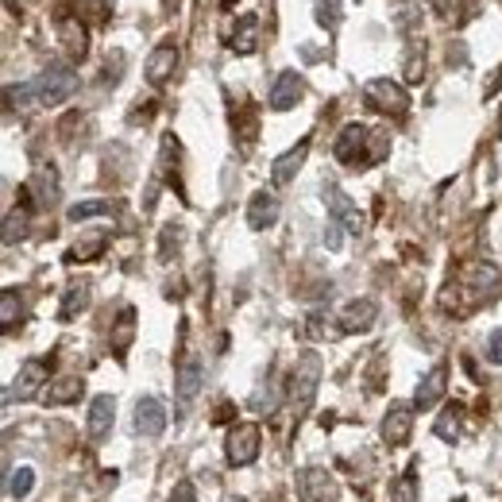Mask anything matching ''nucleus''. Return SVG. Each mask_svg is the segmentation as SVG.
<instances>
[{
  "label": "nucleus",
  "instance_id": "f257e3e1",
  "mask_svg": "<svg viewBox=\"0 0 502 502\" xmlns=\"http://www.w3.org/2000/svg\"><path fill=\"white\" fill-rule=\"evenodd\" d=\"M498 282H502V275H498L495 263H483V260L464 263V267L452 275L449 290L440 294V309H444V313H456V317H468L471 309L487 306V301L498 294Z\"/></svg>",
  "mask_w": 502,
  "mask_h": 502
},
{
  "label": "nucleus",
  "instance_id": "f03ea898",
  "mask_svg": "<svg viewBox=\"0 0 502 502\" xmlns=\"http://www.w3.org/2000/svg\"><path fill=\"white\" fill-rule=\"evenodd\" d=\"M78 90V74L66 62H51L39 78L24 81V85H8V105L12 109H51Z\"/></svg>",
  "mask_w": 502,
  "mask_h": 502
},
{
  "label": "nucleus",
  "instance_id": "7ed1b4c3",
  "mask_svg": "<svg viewBox=\"0 0 502 502\" xmlns=\"http://www.w3.org/2000/svg\"><path fill=\"white\" fill-rule=\"evenodd\" d=\"M333 155L344 166H371L386 155V139L371 132L367 124H344V132L333 143Z\"/></svg>",
  "mask_w": 502,
  "mask_h": 502
},
{
  "label": "nucleus",
  "instance_id": "20e7f679",
  "mask_svg": "<svg viewBox=\"0 0 502 502\" xmlns=\"http://www.w3.org/2000/svg\"><path fill=\"white\" fill-rule=\"evenodd\" d=\"M321 355L317 352H301L298 364L290 371V386H286V406H290V418L301 421L317 398V383H321Z\"/></svg>",
  "mask_w": 502,
  "mask_h": 502
},
{
  "label": "nucleus",
  "instance_id": "39448f33",
  "mask_svg": "<svg viewBox=\"0 0 502 502\" xmlns=\"http://www.w3.org/2000/svg\"><path fill=\"white\" fill-rule=\"evenodd\" d=\"M364 100L375 112H383V117H406L410 112V93L391 78H371L364 85Z\"/></svg>",
  "mask_w": 502,
  "mask_h": 502
},
{
  "label": "nucleus",
  "instance_id": "423d86ee",
  "mask_svg": "<svg viewBox=\"0 0 502 502\" xmlns=\"http://www.w3.org/2000/svg\"><path fill=\"white\" fill-rule=\"evenodd\" d=\"M260 444H263V429H260V421H236V425H232V433H228V444H224L228 464H232V468H248V464H255V456H260Z\"/></svg>",
  "mask_w": 502,
  "mask_h": 502
},
{
  "label": "nucleus",
  "instance_id": "0eeeda50",
  "mask_svg": "<svg viewBox=\"0 0 502 502\" xmlns=\"http://www.w3.org/2000/svg\"><path fill=\"white\" fill-rule=\"evenodd\" d=\"M51 379V364L47 360H27L24 367H20V375L12 379V386L5 391V406H12V402H27V398H35L39 391H47V383Z\"/></svg>",
  "mask_w": 502,
  "mask_h": 502
},
{
  "label": "nucleus",
  "instance_id": "6e6552de",
  "mask_svg": "<svg viewBox=\"0 0 502 502\" xmlns=\"http://www.w3.org/2000/svg\"><path fill=\"white\" fill-rule=\"evenodd\" d=\"M325 205H328V217H333L340 228H348L352 236H364V228H367L364 213L348 194L340 190V185H325Z\"/></svg>",
  "mask_w": 502,
  "mask_h": 502
},
{
  "label": "nucleus",
  "instance_id": "1a4fd4ad",
  "mask_svg": "<svg viewBox=\"0 0 502 502\" xmlns=\"http://www.w3.org/2000/svg\"><path fill=\"white\" fill-rule=\"evenodd\" d=\"M298 498L301 502H336L340 487L325 468H301L298 471Z\"/></svg>",
  "mask_w": 502,
  "mask_h": 502
},
{
  "label": "nucleus",
  "instance_id": "9d476101",
  "mask_svg": "<svg viewBox=\"0 0 502 502\" xmlns=\"http://www.w3.org/2000/svg\"><path fill=\"white\" fill-rule=\"evenodd\" d=\"M413 402H391V410H386L383 418V440L391 444V449H402V444L410 440L413 433Z\"/></svg>",
  "mask_w": 502,
  "mask_h": 502
},
{
  "label": "nucleus",
  "instance_id": "9b49d317",
  "mask_svg": "<svg viewBox=\"0 0 502 502\" xmlns=\"http://www.w3.org/2000/svg\"><path fill=\"white\" fill-rule=\"evenodd\" d=\"M301 93H306V81H301L298 70H282V74L275 78V85H270V97H267V105L275 109V112H290Z\"/></svg>",
  "mask_w": 502,
  "mask_h": 502
},
{
  "label": "nucleus",
  "instance_id": "f8f14e48",
  "mask_svg": "<svg viewBox=\"0 0 502 502\" xmlns=\"http://www.w3.org/2000/svg\"><path fill=\"white\" fill-rule=\"evenodd\" d=\"M136 433L139 437H163L166 433V406L155 394L136 402Z\"/></svg>",
  "mask_w": 502,
  "mask_h": 502
},
{
  "label": "nucleus",
  "instance_id": "ddd939ff",
  "mask_svg": "<svg viewBox=\"0 0 502 502\" xmlns=\"http://www.w3.org/2000/svg\"><path fill=\"white\" fill-rule=\"evenodd\" d=\"M375 317H379L375 301H371V298H355V301H348V306H344L340 328H344V333H367V328L375 325Z\"/></svg>",
  "mask_w": 502,
  "mask_h": 502
},
{
  "label": "nucleus",
  "instance_id": "4468645a",
  "mask_svg": "<svg viewBox=\"0 0 502 502\" xmlns=\"http://www.w3.org/2000/svg\"><path fill=\"white\" fill-rule=\"evenodd\" d=\"M201 383H205V371H201V360L197 355L185 352L182 360H178V375H175V391L182 402H194L197 391H201Z\"/></svg>",
  "mask_w": 502,
  "mask_h": 502
},
{
  "label": "nucleus",
  "instance_id": "2eb2a0df",
  "mask_svg": "<svg viewBox=\"0 0 502 502\" xmlns=\"http://www.w3.org/2000/svg\"><path fill=\"white\" fill-rule=\"evenodd\" d=\"M175 70H178V47H175V43H159V47L151 51V59H147V81L151 85H166Z\"/></svg>",
  "mask_w": 502,
  "mask_h": 502
},
{
  "label": "nucleus",
  "instance_id": "dca6fc26",
  "mask_svg": "<svg viewBox=\"0 0 502 502\" xmlns=\"http://www.w3.org/2000/svg\"><path fill=\"white\" fill-rule=\"evenodd\" d=\"M444 383H449V364H437V367L418 383L413 406H418V410H433L437 402H440V394H444Z\"/></svg>",
  "mask_w": 502,
  "mask_h": 502
},
{
  "label": "nucleus",
  "instance_id": "f3484780",
  "mask_svg": "<svg viewBox=\"0 0 502 502\" xmlns=\"http://www.w3.org/2000/svg\"><path fill=\"white\" fill-rule=\"evenodd\" d=\"M306 155H309V136L301 139V143H294L290 151L275 159V166H270V178H275V185H286V182H290L298 170H301V163H306Z\"/></svg>",
  "mask_w": 502,
  "mask_h": 502
},
{
  "label": "nucleus",
  "instance_id": "a211bd4d",
  "mask_svg": "<svg viewBox=\"0 0 502 502\" xmlns=\"http://www.w3.org/2000/svg\"><path fill=\"white\" fill-rule=\"evenodd\" d=\"M275 221H279V197L270 190H260L248 205V224L255 228V232H263V228H270Z\"/></svg>",
  "mask_w": 502,
  "mask_h": 502
},
{
  "label": "nucleus",
  "instance_id": "6ab92c4d",
  "mask_svg": "<svg viewBox=\"0 0 502 502\" xmlns=\"http://www.w3.org/2000/svg\"><path fill=\"white\" fill-rule=\"evenodd\" d=\"M112 418H117V398H112V394H97L93 406H90V425H85V429H90V437L93 440L105 437L109 429H112Z\"/></svg>",
  "mask_w": 502,
  "mask_h": 502
},
{
  "label": "nucleus",
  "instance_id": "aec40b11",
  "mask_svg": "<svg viewBox=\"0 0 502 502\" xmlns=\"http://www.w3.org/2000/svg\"><path fill=\"white\" fill-rule=\"evenodd\" d=\"M81 391H85V383H81L78 375H62V379H54V383L47 386L43 402H47V406H70V402L81 398Z\"/></svg>",
  "mask_w": 502,
  "mask_h": 502
},
{
  "label": "nucleus",
  "instance_id": "412c9836",
  "mask_svg": "<svg viewBox=\"0 0 502 502\" xmlns=\"http://www.w3.org/2000/svg\"><path fill=\"white\" fill-rule=\"evenodd\" d=\"M236 54H251L255 47H260V16L255 12H248V16H240L236 32H232V43H228Z\"/></svg>",
  "mask_w": 502,
  "mask_h": 502
},
{
  "label": "nucleus",
  "instance_id": "4be33fe9",
  "mask_svg": "<svg viewBox=\"0 0 502 502\" xmlns=\"http://www.w3.org/2000/svg\"><path fill=\"white\" fill-rule=\"evenodd\" d=\"M59 35L66 43L70 59H85V51H90V43H85V27H81V16H62L59 20Z\"/></svg>",
  "mask_w": 502,
  "mask_h": 502
},
{
  "label": "nucleus",
  "instance_id": "5701e85b",
  "mask_svg": "<svg viewBox=\"0 0 502 502\" xmlns=\"http://www.w3.org/2000/svg\"><path fill=\"white\" fill-rule=\"evenodd\" d=\"M105 248H109V236H105V232H90V236L78 240L74 248L66 251V263H90V260H97V255L105 251Z\"/></svg>",
  "mask_w": 502,
  "mask_h": 502
},
{
  "label": "nucleus",
  "instance_id": "b1692460",
  "mask_svg": "<svg viewBox=\"0 0 502 502\" xmlns=\"http://www.w3.org/2000/svg\"><path fill=\"white\" fill-rule=\"evenodd\" d=\"M136 336V309L132 306H124L120 309V317H117V328H112V352L124 355L128 352V344H132Z\"/></svg>",
  "mask_w": 502,
  "mask_h": 502
},
{
  "label": "nucleus",
  "instance_id": "393cba45",
  "mask_svg": "<svg viewBox=\"0 0 502 502\" xmlns=\"http://www.w3.org/2000/svg\"><path fill=\"white\" fill-rule=\"evenodd\" d=\"M391 502H421V487H418V476H413V468H406L402 476L391 483V491H386Z\"/></svg>",
  "mask_w": 502,
  "mask_h": 502
},
{
  "label": "nucleus",
  "instance_id": "a878e982",
  "mask_svg": "<svg viewBox=\"0 0 502 502\" xmlns=\"http://www.w3.org/2000/svg\"><path fill=\"white\" fill-rule=\"evenodd\" d=\"M90 306V286L85 282H74V286H66V301H62V309H59V317L62 321H74L78 313Z\"/></svg>",
  "mask_w": 502,
  "mask_h": 502
},
{
  "label": "nucleus",
  "instance_id": "bb28decb",
  "mask_svg": "<svg viewBox=\"0 0 502 502\" xmlns=\"http://www.w3.org/2000/svg\"><path fill=\"white\" fill-rule=\"evenodd\" d=\"M460 429H464V406H460V402H452V406L440 413V421H437V437L440 440H460Z\"/></svg>",
  "mask_w": 502,
  "mask_h": 502
},
{
  "label": "nucleus",
  "instance_id": "cd10ccee",
  "mask_svg": "<svg viewBox=\"0 0 502 502\" xmlns=\"http://www.w3.org/2000/svg\"><path fill=\"white\" fill-rule=\"evenodd\" d=\"M32 487H35V468H16V471H12V476H8V487H5V495L12 498V502H24L27 495H32Z\"/></svg>",
  "mask_w": 502,
  "mask_h": 502
},
{
  "label": "nucleus",
  "instance_id": "c85d7f7f",
  "mask_svg": "<svg viewBox=\"0 0 502 502\" xmlns=\"http://www.w3.org/2000/svg\"><path fill=\"white\" fill-rule=\"evenodd\" d=\"M112 201H78V205H70L66 217L70 221H90V217H112Z\"/></svg>",
  "mask_w": 502,
  "mask_h": 502
},
{
  "label": "nucleus",
  "instance_id": "c756f323",
  "mask_svg": "<svg viewBox=\"0 0 502 502\" xmlns=\"http://www.w3.org/2000/svg\"><path fill=\"white\" fill-rule=\"evenodd\" d=\"M20 317H24V301H20V294H16V290H5V298H0V325H5V333H12Z\"/></svg>",
  "mask_w": 502,
  "mask_h": 502
},
{
  "label": "nucleus",
  "instance_id": "7c9ffc66",
  "mask_svg": "<svg viewBox=\"0 0 502 502\" xmlns=\"http://www.w3.org/2000/svg\"><path fill=\"white\" fill-rule=\"evenodd\" d=\"M317 24L328 27V32H336V24H340V0H317Z\"/></svg>",
  "mask_w": 502,
  "mask_h": 502
},
{
  "label": "nucleus",
  "instance_id": "2f4dec72",
  "mask_svg": "<svg viewBox=\"0 0 502 502\" xmlns=\"http://www.w3.org/2000/svg\"><path fill=\"white\" fill-rule=\"evenodd\" d=\"M24 224H27V213H8V221H5V243H16V232L24 236Z\"/></svg>",
  "mask_w": 502,
  "mask_h": 502
},
{
  "label": "nucleus",
  "instance_id": "473e14b6",
  "mask_svg": "<svg viewBox=\"0 0 502 502\" xmlns=\"http://www.w3.org/2000/svg\"><path fill=\"white\" fill-rule=\"evenodd\" d=\"M483 352H487V360L502 367V328H495V333L487 336V348H483Z\"/></svg>",
  "mask_w": 502,
  "mask_h": 502
},
{
  "label": "nucleus",
  "instance_id": "72a5a7b5",
  "mask_svg": "<svg viewBox=\"0 0 502 502\" xmlns=\"http://www.w3.org/2000/svg\"><path fill=\"white\" fill-rule=\"evenodd\" d=\"M166 502H197V491H194V483H178L175 491H170Z\"/></svg>",
  "mask_w": 502,
  "mask_h": 502
},
{
  "label": "nucleus",
  "instance_id": "f704fd0d",
  "mask_svg": "<svg viewBox=\"0 0 502 502\" xmlns=\"http://www.w3.org/2000/svg\"><path fill=\"white\" fill-rule=\"evenodd\" d=\"M170 248L178 251V228H175V224L163 228V260H170Z\"/></svg>",
  "mask_w": 502,
  "mask_h": 502
},
{
  "label": "nucleus",
  "instance_id": "c9c22d12",
  "mask_svg": "<svg viewBox=\"0 0 502 502\" xmlns=\"http://www.w3.org/2000/svg\"><path fill=\"white\" fill-rule=\"evenodd\" d=\"M325 243H328V248H340V224L336 221H328V228H325Z\"/></svg>",
  "mask_w": 502,
  "mask_h": 502
},
{
  "label": "nucleus",
  "instance_id": "e433bc0d",
  "mask_svg": "<svg viewBox=\"0 0 502 502\" xmlns=\"http://www.w3.org/2000/svg\"><path fill=\"white\" fill-rule=\"evenodd\" d=\"M498 136H502V120H498Z\"/></svg>",
  "mask_w": 502,
  "mask_h": 502
}]
</instances>
